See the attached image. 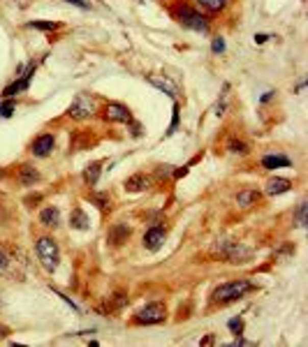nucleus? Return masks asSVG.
Returning <instances> with one entry per match:
<instances>
[{
  "instance_id": "2",
  "label": "nucleus",
  "mask_w": 308,
  "mask_h": 347,
  "mask_svg": "<svg viewBox=\"0 0 308 347\" xmlns=\"http://www.w3.org/2000/svg\"><path fill=\"white\" fill-rule=\"evenodd\" d=\"M37 257H40L42 266H44L46 271H56L58 259H61V250H58L54 238H49V236L37 238Z\"/></svg>"
},
{
  "instance_id": "9",
  "label": "nucleus",
  "mask_w": 308,
  "mask_h": 347,
  "mask_svg": "<svg viewBox=\"0 0 308 347\" xmlns=\"http://www.w3.org/2000/svg\"><path fill=\"white\" fill-rule=\"evenodd\" d=\"M148 84L156 86V88H160V91L167 93L169 97H176L178 95L176 84H174L169 76H165V74H148Z\"/></svg>"
},
{
  "instance_id": "25",
  "label": "nucleus",
  "mask_w": 308,
  "mask_h": 347,
  "mask_svg": "<svg viewBox=\"0 0 308 347\" xmlns=\"http://www.w3.org/2000/svg\"><path fill=\"white\" fill-rule=\"evenodd\" d=\"M14 114V102H5V104L0 106V116L3 118H7V116H12Z\"/></svg>"
},
{
  "instance_id": "23",
  "label": "nucleus",
  "mask_w": 308,
  "mask_h": 347,
  "mask_svg": "<svg viewBox=\"0 0 308 347\" xmlns=\"http://www.w3.org/2000/svg\"><path fill=\"white\" fill-rule=\"evenodd\" d=\"M306 201H301L299 204V208H297V225L299 227H306Z\"/></svg>"
},
{
  "instance_id": "27",
  "label": "nucleus",
  "mask_w": 308,
  "mask_h": 347,
  "mask_svg": "<svg viewBox=\"0 0 308 347\" xmlns=\"http://www.w3.org/2000/svg\"><path fill=\"white\" fill-rule=\"evenodd\" d=\"M229 329H232L234 333H241L243 331V322L239 319V317H237V319H229Z\"/></svg>"
},
{
  "instance_id": "8",
  "label": "nucleus",
  "mask_w": 308,
  "mask_h": 347,
  "mask_svg": "<svg viewBox=\"0 0 308 347\" xmlns=\"http://www.w3.org/2000/svg\"><path fill=\"white\" fill-rule=\"evenodd\" d=\"M54 146H56L54 137H51V135H40L35 141H33L31 151H33V155H37V157H46V155H51Z\"/></svg>"
},
{
  "instance_id": "37",
  "label": "nucleus",
  "mask_w": 308,
  "mask_h": 347,
  "mask_svg": "<svg viewBox=\"0 0 308 347\" xmlns=\"http://www.w3.org/2000/svg\"><path fill=\"white\" fill-rule=\"evenodd\" d=\"M0 176H5V171H3V169H0Z\"/></svg>"
},
{
  "instance_id": "29",
  "label": "nucleus",
  "mask_w": 308,
  "mask_h": 347,
  "mask_svg": "<svg viewBox=\"0 0 308 347\" xmlns=\"http://www.w3.org/2000/svg\"><path fill=\"white\" fill-rule=\"evenodd\" d=\"M95 201H97V206H100V208H105V206H107V201H109V197H107V195H97Z\"/></svg>"
},
{
  "instance_id": "3",
  "label": "nucleus",
  "mask_w": 308,
  "mask_h": 347,
  "mask_svg": "<svg viewBox=\"0 0 308 347\" xmlns=\"http://www.w3.org/2000/svg\"><path fill=\"white\" fill-rule=\"evenodd\" d=\"M176 19L181 21L186 28H190V31H199V33H207L209 31V21L204 19L199 12H195L192 7H188V5L176 7Z\"/></svg>"
},
{
  "instance_id": "31",
  "label": "nucleus",
  "mask_w": 308,
  "mask_h": 347,
  "mask_svg": "<svg viewBox=\"0 0 308 347\" xmlns=\"http://www.w3.org/2000/svg\"><path fill=\"white\" fill-rule=\"evenodd\" d=\"M169 171H172V167H169V165H165V167H162V169H158V176H162V178H165V176H169Z\"/></svg>"
},
{
  "instance_id": "24",
  "label": "nucleus",
  "mask_w": 308,
  "mask_h": 347,
  "mask_svg": "<svg viewBox=\"0 0 308 347\" xmlns=\"http://www.w3.org/2000/svg\"><path fill=\"white\" fill-rule=\"evenodd\" d=\"M229 151H234V153H248V146L243 144V141H229Z\"/></svg>"
},
{
  "instance_id": "33",
  "label": "nucleus",
  "mask_w": 308,
  "mask_h": 347,
  "mask_svg": "<svg viewBox=\"0 0 308 347\" xmlns=\"http://www.w3.org/2000/svg\"><path fill=\"white\" fill-rule=\"evenodd\" d=\"M186 174H188V169H186V167H183V169H176V171H174V176H176V178L186 176Z\"/></svg>"
},
{
  "instance_id": "4",
  "label": "nucleus",
  "mask_w": 308,
  "mask_h": 347,
  "mask_svg": "<svg viewBox=\"0 0 308 347\" xmlns=\"http://www.w3.org/2000/svg\"><path fill=\"white\" fill-rule=\"evenodd\" d=\"M93 111H95V104H93V100L88 95H76L74 102L70 104V109H67V114L74 118V121H86V118H91Z\"/></svg>"
},
{
  "instance_id": "16",
  "label": "nucleus",
  "mask_w": 308,
  "mask_h": 347,
  "mask_svg": "<svg viewBox=\"0 0 308 347\" xmlns=\"http://www.w3.org/2000/svg\"><path fill=\"white\" fill-rule=\"evenodd\" d=\"M260 201V192L258 190H243L237 195V204L241 208H248V206H253V204H258Z\"/></svg>"
},
{
  "instance_id": "10",
  "label": "nucleus",
  "mask_w": 308,
  "mask_h": 347,
  "mask_svg": "<svg viewBox=\"0 0 308 347\" xmlns=\"http://www.w3.org/2000/svg\"><path fill=\"white\" fill-rule=\"evenodd\" d=\"M162 243H165V231L160 229V227H151V229L144 234V246L148 248V250H160Z\"/></svg>"
},
{
  "instance_id": "18",
  "label": "nucleus",
  "mask_w": 308,
  "mask_h": 347,
  "mask_svg": "<svg viewBox=\"0 0 308 347\" xmlns=\"http://www.w3.org/2000/svg\"><path fill=\"white\" fill-rule=\"evenodd\" d=\"M262 167L264 169H280V167H290V160L285 155H264Z\"/></svg>"
},
{
  "instance_id": "28",
  "label": "nucleus",
  "mask_w": 308,
  "mask_h": 347,
  "mask_svg": "<svg viewBox=\"0 0 308 347\" xmlns=\"http://www.w3.org/2000/svg\"><path fill=\"white\" fill-rule=\"evenodd\" d=\"M176 123H178V106H174V116H172V127H169V135L176 130Z\"/></svg>"
},
{
  "instance_id": "11",
  "label": "nucleus",
  "mask_w": 308,
  "mask_h": 347,
  "mask_svg": "<svg viewBox=\"0 0 308 347\" xmlns=\"http://www.w3.org/2000/svg\"><path fill=\"white\" fill-rule=\"evenodd\" d=\"M290 188H292V183L288 181V178H269L267 181V195H283V192H288Z\"/></svg>"
},
{
  "instance_id": "12",
  "label": "nucleus",
  "mask_w": 308,
  "mask_h": 347,
  "mask_svg": "<svg viewBox=\"0 0 308 347\" xmlns=\"http://www.w3.org/2000/svg\"><path fill=\"white\" fill-rule=\"evenodd\" d=\"M40 222L44 227H58V225H61V211H58L56 206L44 208V211L40 213Z\"/></svg>"
},
{
  "instance_id": "6",
  "label": "nucleus",
  "mask_w": 308,
  "mask_h": 347,
  "mask_svg": "<svg viewBox=\"0 0 308 347\" xmlns=\"http://www.w3.org/2000/svg\"><path fill=\"white\" fill-rule=\"evenodd\" d=\"M102 118L109 123H130V109L125 104H118V102H109V104L102 106Z\"/></svg>"
},
{
  "instance_id": "32",
  "label": "nucleus",
  "mask_w": 308,
  "mask_h": 347,
  "mask_svg": "<svg viewBox=\"0 0 308 347\" xmlns=\"http://www.w3.org/2000/svg\"><path fill=\"white\" fill-rule=\"evenodd\" d=\"M70 3L76 7H81V10H88V3H84V0H70Z\"/></svg>"
},
{
  "instance_id": "19",
  "label": "nucleus",
  "mask_w": 308,
  "mask_h": 347,
  "mask_svg": "<svg viewBox=\"0 0 308 347\" xmlns=\"http://www.w3.org/2000/svg\"><path fill=\"white\" fill-rule=\"evenodd\" d=\"M70 225L74 227V229H88V216L76 208V211L72 213V218H70Z\"/></svg>"
},
{
  "instance_id": "30",
  "label": "nucleus",
  "mask_w": 308,
  "mask_h": 347,
  "mask_svg": "<svg viewBox=\"0 0 308 347\" xmlns=\"http://www.w3.org/2000/svg\"><path fill=\"white\" fill-rule=\"evenodd\" d=\"M7 264H10V259H7V255H5V252L0 250V271H3V269H5Z\"/></svg>"
},
{
  "instance_id": "15",
  "label": "nucleus",
  "mask_w": 308,
  "mask_h": 347,
  "mask_svg": "<svg viewBox=\"0 0 308 347\" xmlns=\"http://www.w3.org/2000/svg\"><path fill=\"white\" fill-rule=\"evenodd\" d=\"M100 174H102V165L100 162H91V165L84 169V181H86V185H95V183L100 181Z\"/></svg>"
},
{
  "instance_id": "35",
  "label": "nucleus",
  "mask_w": 308,
  "mask_h": 347,
  "mask_svg": "<svg viewBox=\"0 0 308 347\" xmlns=\"http://www.w3.org/2000/svg\"><path fill=\"white\" fill-rule=\"evenodd\" d=\"M232 345H253V342H248V340H243V338H237V340L232 342Z\"/></svg>"
},
{
  "instance_id": "7",
  "label": "nucleus",
  "mask_w": 308,
  "mask_h": 347,
  "mask_svg": "<svg viewBox=\"0 0 308 347\" xmlns=\"http://www.w3.org/2000/svg\"><path fill=\"white\" fill-rule=\"evenodd\" d=\"M220 252L227 257L229 262H248V259L253 257V250H250V248L241 246V243H234V241L225 243V246L220 248Z\"/></svg>"
},
{
  "instance_id": "14",
  "label": "nucleus",
  "mask_w": 308,
  "mask_h": 347,
  "mask_svg": "<svg viewBox=\"0 0 308 347\" xmlns=\"http://www.w3.org/2000/svg\"><path fill=\"white\" fill-rule=\"evenodd\" d=\"M148 188V178L142 176V174H135V176H130L125 181V190L127 192H142Z\"/></svg>"
},
{
  "instance_id": "26",
  "label": "nucleus",
  "mask_w": 308,
  "mask_h": 347,
  "mask_svg": "<svg viewBox=\"0 0 308 347\" xmlns=\"http://www.w3.org/2000/svg\"><path fill=\"white\" fill-rule=\"evenodd\" d=\"M211 49H213V54H222V51H225V42H222V37H216V40L211 42Z\"/></svg>"
},
{
  "instance_id": "5",
  "label": "nucleus",
  "mask_w": 308,
  "mask_h": 347,
  "mask_svg": "<svg viewBox=\"0 0 308 347\" xmlns=\"http://www.w3.org/2000/svg\"><path fill=\"white\" fill-rule=\"evenodd\" d=\"M162 319H165V306H162V303H148V306H144L135 317L137 324H158V322H162Z\"/></svg>"
},
{
  "instance_id": "36",
  "label": "nucleus",
  "mask_w": 308,
  "mask_h": 347,
  "mask_svg": "<svg viewBox=\"0 0 308 347\" xmlns=\"http://www.w3.org/2000/svg\"><path fill=\"white\" fill-rule=\"evenodd\" d=\"M273 97V93H267V95H262V102H269Z\"/></svg>"
},
{
  "instance_id": "20",
  "label": "nucleus",
  "mask_w": 308,
  "mask_h": 347,
  "mask_svg": "<svg viewBox=\"0 0 308 347\" xmlns=\"http://www.w3.org/2000/svg\"><path fill=\"white\" fill-rule=\"evenodd\" d=\"M28 84H31V81L19 79V81H16V84L7 86V88H5V97H12V95H16V93H19V91H25V88H28Z\"/></svg>"
},
{
  "instance_id": "22",
  "label": "nucleus",
  "mask_w": 308,
  "mask_h": 347,
  "mask_svg": "<svg viewBox=\"0 0 308 347\" xmlns=\"http://www.w3.org/2000/svg\"><path fill=\"white\" fill-rule=\"evenodd\" d=\"M28 28H37V31H56L58 23H51V21H31Z\"/></svg>"
},
{
  "instance_id": "17",
  "label": "nucleus",
  "mask_w": 308,
  "mask_h": 347,
  "mask_svg": "<svg viewBox=\"0 0 308 347\" xmlns=\"http://www.w3.org/2000/svg\"><path fill=\"white\" fill-rule=\"evenodd\" d=\"M130 236V227H125V225H116L114 229L109 231V241H111V246H121L125 238Z\"/></svg>"
},
{
  "instance_id": "34",
  "label": "nucleus",
  "mask_w": 308,
  "mask_h": 347,
  "mask_svg": "<svg viewBox=\"0 0 308 347\" xmlns=\"http://www.w3.org/2000/svg\"><path fill=\"white\" fill-rule=\"evenodd\" d=\"M255 42H258V44H264V42H267V35H262V33L255 35Z\"/></svg>"
},
{
  "instance_id": "1",
  "label": "nucleus",
  "mask_w": 308,
  "mask_h": 347,
  "mask_svg": "<svg viewBox=\"0 0 308 347\" xmlns=\"http://www.w3.org/2000/svg\"><path fill=\"white\" fill-rule=\"evenodd\" d=\"M255 285L248 280H237V282H225V285L216 287L213 289V301H220V303H229V301H237V299L246 297L248 292H253Z\"/></svg>"
},
{
  "instance_id": "13",
  "label": "nucleus",
  "mask_w": 308,
  "mask_h": 347,
  "mask_svg": "<svg viewBox=\"0 0 308 347\" xmlns=\"http://www.w3.org/2000/svg\"><path fill=\"white\" fill-rule=\"evenodd\" d=\"M19 181L23 185H33V183L40 181V171L33 169L31 165H21V171H19Z\"/></svg>"
},
{
  "instance_id": "21",
  "label": "nucleus",
  "mask_w": 308,
  "mask_h": 347,
  "mask_svg": "<svg viewBox=\"0 0 308 347\" xmlns=\"http://www.w3.org/2000/svg\"><path fill=\"white\" fill-rule=\"evenodd\" d=\"M199 5H204L207 10H211V12H220L222 7L227 5V0H199Z\"/></svg>"
}]
</instances>
